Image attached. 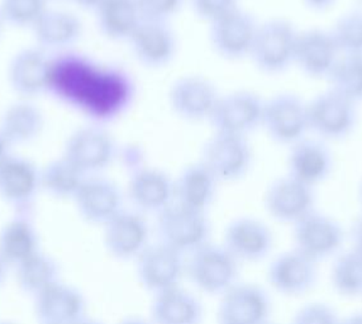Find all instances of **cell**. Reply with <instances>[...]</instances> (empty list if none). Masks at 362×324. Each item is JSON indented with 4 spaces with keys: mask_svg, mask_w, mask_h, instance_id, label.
Segmentation results:
<instances>
[{
    "mask_svg": "<svg viewBox=\"0 0 362 324\" xmlns=\"http://www.w3.org/2000/svg\"><path fill=\"white\" fill-rule=\"evenodd\" d=\"M198 18L211 23L240 8V0H190Z\"/></svg>",
    "mask_w": 362,
    "mask_h": 324,
    "instance_id": "f35d334b",
    "label": "cell"
},
{
    "mask_svg": "<svg viewBox=\"0 0 362 324\" xmlns=\"http://www.w3.org/2000/svg\"><path fill=\"white\" fill-rule=\"evenodd\" d=\"M150 229L139 212L122 210L107 223V243L118 258H139L148 246Z\"/></svg>",
    "mask_w": 362,
    "mask_h": 324,
    "instance_id": "484cf974",
    "label": "cell"
},
{
    "mask_svg": "<svg viewBox=\"0 0 362 324\" xmlns=\"http://www.w3.org/2000/svg\"><path fill=\"white\" fill-rule=\"evenodd\" d=\"M223 246L238 262H257L272 253L274 236L265 223L251 216H241L228 224Z\"/></svg>",
    "mask_w": 362,
    "mask_h": 324,
    "instance_id": "44dd1931",
    "label": "cell"
},
{
    "mask_svg": "<svg viewBox=\"0 0 362 324\" xmlns=\"http://www.w3.org/2000/svg\"><path fill=\"white\" fill-rule=\"evenodd\" d=\"M272 304L264 289L255 284H235L221 296L218 324H265Z\"/></svg>",
    "mask_w": 362,
    "mask_h": 324,
    "instance_id": "e0dca14e",
    "label": "cell"
},
{
    "mask_svg": "<svg viewBox=\"0 0 362 324\" xmlns=\"http://www.w3.org/2000/svg\"><path fill=\"white\" fill-rule=\"evenodd\" d=\"M360 199H361V203H362V183H361V185H360Z\"/></svg>",
    "mask_w": 362,
    "mask_h": 324,
    "instance_id": "7dc6e473",
    "label": "cell"
},
{
    "mask_svg": "<svg viewBox=\"0 0 362 324\" xmlns=\"http://www.w3.org/2000/svg\"><path fill=\"white\" fill-rule=\"evenodd\" d=\"M49 0H0V13L6 27L30 30L49 11Z\"/></svg>",
    "mask_w": 362,
    "mask_h": 324,
    "instance_id": "836d02e7",
    "label": "cell"
},
{
    "mask_svg": "<svg viewBox=\"0 0 362 324\" xmlns=\"http://www.w3.org/2000/svg\"><path fill=\"white\" fill-rule=\"evenodd\" d=\"M128 198L139 213L160 214L175 202V186L166 171L153 166H134L128 180Z\"/></svg>",
    "mask_w": 362,
    "mask_h": 324,
    "instance_id": "9a60e30c",
    "label": "cell"
},
{
    "mask_svg": "<svg viewBox=\"0 0 362 324\" xmlns=\"http://www.w3.org/2000/svg\"><path fill=\"white\" fill-rule=\"evenodd\" d=\"M309 131L323 141H339L354 132L357 123L356 104L329 89L308 103Z\"/></svg>",
    "mask_w": 362,
    "mask_h": 324,
    "instance_id": "ba28073f",
    "label": "cell"
},
{
    "mask_svg": "<svg viewBox=\"0 0 362 324\" xmlns=\"http://www.w3.org/2000/svg\"><path fill=\"white\" fill-rule=\"evenodd\" d=\"M344 237V229L338 222L317 210L293 224L294 248L315 262L336 255Z\"/></svg>",
    "mask_w": 362,
    "mask_h": 324,
    "instance_id": "4fadbf2b",
    "label": "cell"
},
{
    "mask_svg": "<svg viewBox=\"0 0 362 324\" xmlns=\"http://www.w3.org/2000/svg\"><path fill=\"white\" fill-rule=\"evenodd\" d=\"M62 156L86 176L102 175L117 160L118 144L107 127L90 123L70 133Z\"/></svg>",
    "mask_w": 362,
    "mask_h": 324,
    "instance_id": "3957f363",
    "label": "cell"
},
{
    "mask_svg": "<svg viewBox=\"0 0 362 324\" xmlns=\"http://www.w3.org/2000/svg\"><path fill=\"white\" fill-rule=\"evenodd\" d=\"M13 147L12 144H9L6 139H4V136L0 133V171H1V168H4L6 165V162L11 160V157L14 155L13 154Z\"/></svg>",
    "mask_w": 362,
    "mask_h": 324,
    "instance_id": "60d3db41",
    "label": "cell"
},
{
    "mask_svg": "<svg viewBox=\"0 0 362 324\" xmlns=\"http://www.w3.org/2000/svg\"><path fill=\"white\" fill-rule=\"evenodd\" d=\"M317 277V262L296 248L279 255L267 270V280L272 288L288 296L308 293L315 285Z\"/></svg>",
    "mask_w": 362,
    "mask_h": 324,
    "instance_id": "ffe728a7",
    "label": "cell"
},
{
    "mask_svg": "<svg viewBox=\"0 0 362 324\" xmlns=\"http://www.w3.org/2000/svg\"><path fill=\"white\" fill-rule=\"evenodd\" d=\"M351 238L354 243L352 248L362 253V214L357 218L356 222L354 223V226H352Z\"/></svg>",
    "mask_w": 362,
    "mask_h": 324,
    "instance_id": "ab89813d",
    "label": "cell"
},
{
    "mask_svg": "<svg viewBox=\"0 0 362 324\" xmlns=\"http://www.w3.org/2000/svg\"><path fill=\"white\" fill-rule=\"evenodd\" d=\"M74 199L78 212L91 222L107 224L123 210L121 189L102 175L88 176Z\"/></svg>",
    "mask_w": 362,
    "mask_h": 324,
    "instance_id": "cb8c5ba5",
    "label": "cell"
},
{
    "mask_svg": "<svg viewBox=\"0 0 362 324\" xmlns=\"http://www.w3.org/2000/svg\"><path fill=\"white\" fill-rule=\"evenodd\" d=\"M360 1H362V0H360Z\"/></svg>",
    "mask_w": 362,
    "mask_h": 324,
    "instance_id": "816d5d0a",
    "label": "cell"
},
{
    "mask_svg": "<svg viewBox=\"0 0 362 324\" xmlns=\"http://www.w3.org/2000/svg\"><path fill=\"white\" fill-rule=\"evenodd\" d=\"M299 30L283 18H274L259 24L250 59L266 75L288 71L296 61V40Z\"/></svg>",
    "mask_w": 362,
    "mask_h": 324,
    "instance_id": "7a4b0ae2",
    "label": "cell"
},
{
    "mask_svg": "<svg viewBox=\"0 0 362 324\" xmlns=\"http://www.w3.org/2000/svg\"><path fill=\"white\" fill-rule=\"evenodd\" d=\"M329 32L339 54H362V11L346 13Z\"/></svg>",
    "mask_w": 362,
    "mask_h": 324,
    "instance_id": "d590c367",
    "label": "cell"
},
{
    "mask_svg": "<svg viewBox=\"0 0 362 324\" xmlns=\"http://www.w3.org/2000/svg\"><path fill=\"white\" fill-rule=\"evenodd\" d=\"M30 32L37 47L60 54L78 45L84 35V24L75 13L49 8Z\"/></svg>",
    "mask_w": 362,
    "mask_h": 324,
    "instance_id": "7402d4cb",
    "label": "cell"
},
{
    "mask_svg": "<svg viewBox=\"0 0 362 324\" xmlns=\"http://www.w3.org/2000/svg\"><path fill=\"white\" fill-rule=\"evenodd\" d=\"M52 57L42 48H21L6 66V83L18 99L35 100L49 94Z\"/></svg>",
    "mask_w": 362,
    "mask_h": 324,
    "instance_id": "9c48e42d",
    "label": "cell"
},
{
    "mask_svg": "<svg viewBox=\"0 0 362 324\" xmlns=\"http://www.w3.org/2000/svg\"><path fill=\"white\" fill-rule=\"evenodd\" d=\"M333 170V155L323 139H305L290 146L288 175L314 187L327 180Z\"/></svg>",
    "mask_w": 362,
    "mask_h": 324,
    "instance_id": "603a6c76",
    "label": "cell"
},
{
    "mask_svg": "<svg viewBox=\"0 0 362 324\" xmlns=\"http://www.w3.org/2000/svg\"><path fill=\"white\" fill-rule=\"evenodd\" d=\"M41 187V168L28 157L13 155L0 171V195L13 204H30Z\"/></svg>",
    "mask_w": 362,
    "mask_h": 324,
    "instance_id": "4316f807",
    "label": "cell"
},
{
    "mask_svg": "<svg viewBox=\"0 0 362 324\" xmlns=\"http://www.w3.org/2000/svg\"><path fill=\"white\" fill-rule=\"evenodd\" d=\"M81 311L76 293L62 287H49L45 293L43 313L52 324H71Z\"/></svg>",
    "mask_w": 362,
    "mask_h": 324,
    "instance_id": "e575fe53",
    "label": "cell"
},
{
    "mask_svg": "<svg viewBox=\"0 0 362 324\" xmlns=\"http://www.w3.org/2000/svg\"><path fill=\"white\" fill-rule=\"evenodd\" d=\"M302 1L304 6L315 12H325L336 3V0H302Z\"/></svg>",
    "mask_w": 362,
    "mask_h": 324,
    "instance_id": "b9f144b4",
    "label": "cell"
},
{
    "mask_svg": "<svg viewBox=\"0 0 362 324\" xmlns=\"http://www.w3.org/2000/svg\"><path fill=\"white\" fill-rule=\"evenodd\" d=\"M6 25L4 23V19L1 17V13H0V38L3 36V32H4V28H6Z\"/></svg>",
    "mask_w": 362,
    "mask_h": 324,
    "instance_id": "bcb514c9",
    "label": "cell"
},
{
    "mask_svg": "<svg viewBox=\"0 0 362 324\" xmlns=\"http://www.w3.org/2000/svg\"><path fill=\"white\" fill-rule=\"evenodd\" d=\"M185 0H137L144 19L170 22L180 12Z\"/></svg>",
    "mask_w": 362,
    "mask_h": 324,
    "instance_id": "8d00e7d4",
    "label": "cell"
},
{
    "mask_svg": "<svg viewBox=\"0 0 362 324\" xmlns=\"http://www.w3.org/2000/svg\"><path fill=\"white\" fill-rule=\"evenodd\" d=\"M262 127L276 144L293 146L309 132L308 103L291 93L272 96L264 104Z\"/></svg>",
    "mask_w": 362,
    "mask_h": 324,
    "instance_id": "52a82bcc",
    "label": "cell"
},
{
    "mask_svg": "<svg viewBox=\"0 0 362 324\" xmlns=\"http://www.w3.org/2000/svg\"><path fill=\"white\" fill-rule=\"evenodd\" d=\"M264 104L254 91H233L221 96L209 123L214 132L247 137L262 127Z\"/></svg>",
    "mask_w": 362,
    "mask_h": 324,
    "instance_id": "30bf717a",
    "label": "cell"
},
{
    "mask_svg": "<svg viewBox=\"0 0 362 324\" xmlns=\"http://www.w3.org/2000/svg\"><path fill=\"white\" fill-rule=\"evenodd\" d=\"M94 13L102 36L115 42H128L144 21L137 0H105Z\"/></svg>",
    "mask_w": 362,
    "mask_h": 324,
    "instance_id": "f546056e",
    "label": "cell"
},
{
    "mask_svg": "<svg viewBox=\"0 0 362 324\" xmlns=\"http://www.w3.org/2000/svg\"><path fill=\"white\" fill-rule=\"evenodd\" d=\"M137 258L139 282L146 290L156 295L179 287L185 272L182 253L158 242L146 247Z\"/></svg>",
    "mask_w": 362,
    "mask_h": 324,
    "instance_id": "2e32d148",
    "label": "cell"
},
{
    "mask_svg": "<svg viewBox=\"0 0 362 324\" xmlns=\"http://www.w3.org/2000/svg\"><path fill=\"white\" fill-rule=\"evenodd\" d=\"M151 324H200L203 306L200 301L180 287L153 295Z\"/></svg>",
    "mask_w": 362,
    "mask_h": 324,
    "instance_id": "f1b7e54d",
    "label": "cell"
},
{
    "mask_svg": "<svg viewBox=\"0 0 362 324\" xmlns=\"http://www.w3.org/2000/svg\"><path fill=\"white\" fill-rule=\"evenodd\" d=\"M341 324H362V312L355 313L347 318L341 319Z\"/></svg>",
    "mask_w": 362,
    "mask_h": 324,
    "instance_id": "ee69618b",
    "label": "cell"
},
{
    "mask_svg": "<svg viewBox=\"0 0 362 324\" xmlns=\"http://www.w3.org/2000/svg\"><path fill=\"white\" fill-rule=\"evenodd\" d=\"M71 324H91V323H75V322H74V323H71Z\"/></svg>",
    "mask_w": 362,
    "mask_h": 324,
    "instance_id": "c3c4849f",
    "label": "cell"
},
{
    "mask_svg": "<svg viewBox=\"0 0 362 324\" xmlns=\"http://www.w3.org/2000/svg\"><path fill=\"white\" fill-rule=\"evenodd\" d=\"M339 57L329 30L309 28L299 32L294 65L309 78L328 79Z\"/></svg>",
    "mask_w": 362,
    "mask_h": 324,
    "instance_id": "d6986e66",
    "label": "cell"
},
{
    "mask_svg": "<svg viewBox=\"0 0 362 324\" xmlns=\"http://www.w3.org/2000/svg\"><path fill=\"white\" fill-rule=\"evenodd\" d=\"M160 242L182 253H192L209 242L211 224L204 212L173 203L157 216Z\"/></svg>",
    "mask_w": 362,
    "mask_h": 324,
    "instance_id": "5b68a950",
    "label": "cell"
},
{
    "mask_svg": "<svg viewBox=\"0 0 362 324\" xmlns=\"http://www.w3.org/2000/svg\"><path fill=\"white\" fill-rule=\"evenodd\" d=\"M49 94L105 126L132 105L136 85L128 72L65 51L51 61Z\"/></svg>",
    "mask_w": 362,
    "mask_h": 324,
    "instance_id": "6da1fadb",
    "label": "cell"
},
{
    "mask_svg": "<svg viewBox=\"0 0 362 324\" xmlns=\"http://www.w3.org/2000/svg\"><path fill=\"white\" fill-rule=\"evenodd\" d=\"M46 120L33 100L18 99L6 107L0 117V133L13 147L25 146L41 137Z\"/></svg>",
    "mask_w": 362,
    "mask_h": 324,
    "instance_id": "d4e9b609",
    "label": "cell"
},
{
    "mask_svg": "<svg viewBox=\"0 0 362 324\" xmlns=\"http://www.w3.org/2000/svg\"><path fill=\"white\" fill-rule=\"evenodd\" d=\"M265 207L274 219L294 224L315 210L314 187L286 175L267 187Z\"/></svg>",
    "mask_w": 362,
    "mask_h": 324,
    "instance_id": "ac0fdd59",
    "label": "cell"
},
{
    "mask_svg": "<svg viewBox=\"0 0 362 324\" xmlns=\"http://www.w3.org/2000/svg\"><path fill=\"white\" fill-rule=\"evenodd\" d=\"M328 80L339 96L356 105L362 103V54H341Z\"/></svg>",
    "mask_w": 362,
    "mask_h": 324,
    "instance_id": "1f68e13d",
    "label": "cell"
},
{
    "mask_svg": "<svg viewBox=\"0 0 362 324\" xmlns=\"http://www.w3.org/2000/svg\"><path fill=\"white\" fill-rule=\"evenodd\" d=\"M218 184L217 178L203 162L192 163L174 180L175 203L206 213L216 198Z\"/></svg>",
    "mask_w": 362,
    "mask_h": 324,
    "instance_id": "83f0119b",
    "label": "cell"
},
{
    "mask_svg": "<svg viewBox=\"0 0 362 324\" xmlns=\"http://www.w3.org/2000/svg\"><path fill=\"white\" fill-rule=\"evenodd\" d=\"M80 8L95 12L99 6L103 4L105 0H74Z\"/></svg>",
    "mask_w": 362,
    "mask_h": 324,
    "instance_id": "7bdbcfd3",
    "label": "cell"
},
{
    "mask_svg": "<svg viewBox=\"0 0 362 324\" xmlns=\"http://www.w3.org/2000/svg\"><path fill=\"white\" fill-rule=\"evenodd\" d=\"M189 255L185 272L200 291L222 296L237 284L238 261L223 245L206 242Z\"/></svg>",
    "mask_w": 362,
    "mask_h": 324,
    "instance_id": "277c9868",
    "label": "cell"
},
{
    "mask_svg": "<svg viewBox=\"0 0 362 324\" xmlns=\"http://www.w3.org/2000/svg\"><path fill=\"white\" fill-rule=\"evenodd\" d=\"M257 21L241 8L209 23V42L224 60H243L251 56L259 30Z\"/></svg>",
    "mask_w": 362,
    "mask_h": 324,
    "instance_id": "8fae6325",
    "label": "cell"
},
{
    "mask_svg": "<svg viewBox=\"0 0 362 324\" xmlns=\"http://www.w3.org/2000/svg\"><path fill=\"white\" fill-rule=\"evenodd\" d=\"M86 178L84 173L62 155L41 168L42 189L57 198H75Z\"/></svg>",
    "mask_w": 362,
    "mask_h": 324,
    "instance_id": "4dcf8cb0",
    "label": "cell"
},
{
    "mask_svg": "<svg viewBox=\"0 0 362 324\" xmlns=\"http://www.w3.org/2000/svg\"><path fill=\"white\" fill-rule=\"evenodd\" d=\"M291 324H341L337 313L323 303H310L296 313Z\"/></svg>",
    "mask_w": 362,
    "mask_h": 324,
    "instance_id": "74e56055",
    "label": "cell"
},
{
    "mask_svg": "<svg viewBox=\"0 0 362 324\" xmlns=\"http://www.w3.org/2000/svg\"><path fill=\"white\" fill-rule=\"evenodd\" d=\"M331 280L338 294L350 298L362 295V253L354 248L341 253L333 264Z\"/></svg>",
    "mask_w": 362,
    "mask_h": 324,
    "instance_id": "d6a6232c",
    "label": "cell"
},
{
    "mask_svg": "<svg viewBox=\"0 0 362 324\" xmlns=\"http://www.w3.org/2000/svg\"><path fill=\"white\" fill-rule=\"evenodd\" d=\"M51 1V0H49ZM60 1H65V0H60ZM71 1H74V0H71Z\"/></svg>",
    "mask_w": 362,
    "mask_h": 324,
    "instance_id": "681fc988",
    "label": "cell"
},
{
    "mask_svg": "<svg viewBox=\"0 0 362 324\" xmlns=\"http://www.w3.org/2000/svg\"><path fill=\"white\" fill-rule=\"evenodd\" d=\"M265 324H272V323H269V322H267V323H265Z\"/></svg>",
    "mask_w": 362,
    "mask_h": 324,
    "instance_id": "f907efd6",
    "label": "cell"
},
{
    "mask_svg": "<svg viewBox=\"0 0 362 324\" xmlns=\"http://www.w3.org/2000/svg\"><path fill=\"white\" fill-rule=\"evenodd\" d=\"M121 324H151L148 323V322H146V320H144V319H139V318H131L127 319V320H124L123 323Z\"/></svg>",
    "mask_w": 362,
    "mask_h": 324,
    "instance_id": "f6af8a7d",
    "label": "cell"
},
{
    "mask_svg": "<svg viewBox=\"0 0 362 324\" xmlns=\"http://www.w3.org/2000/svg\"><path fill=\"white\" fill-rule=\"evenodd\" d=\"M221 96L217 86L209 79L187 75L170 85L168 99L170 108L181 120L209 122Z\"/></svg>",
    "mask_w": 362,
    "mask_h": 324,
    "instance_id": "7c38bea8",
    "label": "cell"
},
{
    "mask_svg": "<svg viewBox=\"0 0 362 324\" xmlns=\"http://www.w3.org/2000/svg\"><path fill=\"white\" fill-rule=\"evenodd\" d=\"M134 59L147 69H163L177 54L179 42L170 22L144 19L129 38Z\"/></svg>",
    "mask_w": 362,
    "mask_h": 324,
    "instance_id": "5bb4252c",
    "label": "cell"
},
{
    "mask_svg": "<svg viewBox=\"0 0 362 324\" xmlns=\"http://www.w3.org/2000/svg\"><path fill=\"white\" fill-rule=\"evenodd\" d=\"M254 161L252 147L247 137L214 132L202 150V158L218 181L241 180Z\"/></svg>",
    "mask_w": 362,
    "mask_h": 324,
    "instance_id": "8992f818",
    "label": "cell"
}]
</instances>
